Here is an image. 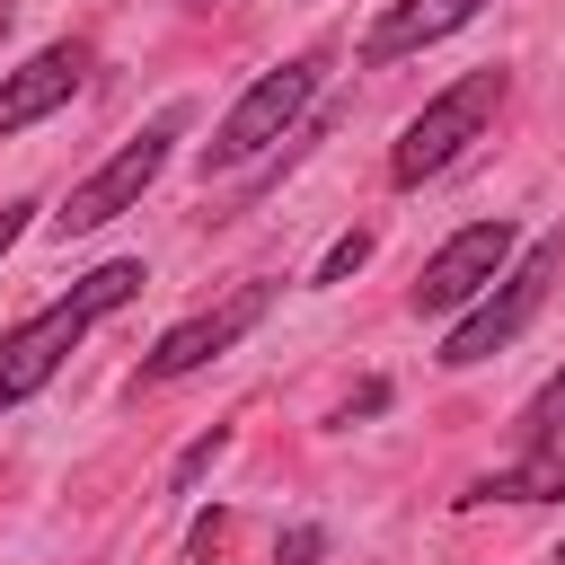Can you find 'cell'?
<instances>
[{
    "instance_id": "6da1fadb",
    "label": "cell",
    "mask_w": 565,
    "mask_h": 565,
    "mask_svg": "<svg viewBox=\"0 0 565 565\" xmlns=\"http://www.w3.org/2000/svg\"><path fill=\"white\" fill-rule=\"evenodd\" d=\"M141 282H150V274H141V256H115V265L79 274L71 291H53L35 318H18V327L0 335V415H9V406H26V397H35L62 362H71V344H79L97 318H115Z\"/></svg>"
},
{
    "instance_id": "7a4b0ae2",
    "label": "cell",
    "mask_w": 565,
    "mask_h": 565,
    "mask_svg": "<svg viewBox=\"0 0 565 565\" xmlns=\"http://www.w3.org/2000/svg\"><path fill=\"white\" fill-rule=\"evenodd\" d=\"M556 265H565V238H530L494 282H486V300H468L459 318H450V335H441V371H477L486 353H503L539 309H547V291H556Z\"/></svg>"
},
{
    "instance_id": "3957f363",
    "label": "cell",
    "mask_w": 565,
    "mask_h": 565,
    "mask_svg": "<svg viewBox=\"0 0 565 565\" xmlns=\"http://www.w3.org/2000/svg\"><path fill=\"white\" fill-rule=\"evenodd\" d=\"M318 79H327V53H291V62L256 71V79L238 88V106L212 124V141H203V177H230V168L265 159V150H274V141H282V132L309 115Z\"/></svg>"
},
{
    "instance_id": "277c9868",
    "label": "cell",
    "mask_w": 565,
    "mask_h": 565,
    "mask_svg": "<svg viewBox=\"0 0 565 565\" xmlns=\"http://www.w3.org/2000/svg\"><path fill=\"white\" fill-rule=\"evenodd\" d=\"M177 132H185V106H159L115 159H97L71 194H62V212H53V238H88V230H106L115 212H132L150 185H159V168H168V150H177Z\"/></svg>"
},
{
    "instance_id": "5b68a950",
    "label": "cell",
    "mask_w": 565,
    "mask_h": 565,
    "mask_svg": "<svg viewBox=\"0 0 565 565\" xmlns=\"http://www.w3.org/2000/svg\"><path fill=\"white\" fill-rule=\"evenodd\" d=\"M503 62H486V71H468V79H450L424 115H406V132H397V150H388V177L397 185H424V177H441L486 124H494V106H503Z\"/></svg>"
},
{
    "instance_id": "8992f818",
    "label": "cell",
    "mask_w": 565,
    "mask_h": 565,
    "mask_svg": "<svg viewBox=\"0 0 565 565\" xmlns=\"http://www.w3.org/2000/svg\"><path fill=\"white\" fill-rule=\"evenodd\" d=\"M512 256H521V230H512L503 212L450 230V238L424 256V274H415V318H459L468 300H486V282H494Z\"/></svg>"
},
{
    "instance_id": "52a82bcc",
    "label": "cell",
    "mask_w": 565,
    "mask_h": 565,
    "mask_svg": "<svg viewBox=\"0 0 565 565\" xmlns=\"http://www.w3.org/2000/svg\"><path fill=\"white\" fill-rule=\"evenodd\" d=\"M274 309V282H238V291H221L212 309H194V318H177L150 353H141V380L159 388V380H185V371H203V362H221L256 318Z\"/></svg>"
},
{
    "instance_id": "ba28073f",
    "label": "cell",
    "mask_w": 565,
    "mask_h": 565,
    "mask_svg": "<svg viewBox=\"0 0 565 565\" xmlns=\"http://www.w3.org/2000/svg\"><path fill=\"white\" fill-rule=\"evenodd\" d=\"M88 88V44L79 35H62V44H44V53H26L9 79H0V141L9 132H26V124H44L53 106H71Z\"/></svg>"
},
{
    "instance_id": "9c48e42d",
    "label": "cell",
    "mask_w": 565,
    "mask_h": 565,
    "mask_svg": "<svg viewBox=\"0 0 565 565\" xmlns=\"http://www.w3.org/2000/svg\"><path fill=\"white\" fill-rule=\"evenodd\" d=\"M477 9H486V0H388V9H380V26L362 35V62H371V71H388V62H406V53L441 44V35H459Z\"/></svg>"
},
{
    "instance_id": "30bf717a",
    "label": "cell",
    "mask_w": 565,
    "mask_h": 565,
    "mask_svg": "<svg viewBox=\"0 0 565 565\" xmlns=\"http://www.w3.org/2000/svg\"><path fill=\"white\" fill-rule=\"evenodd\" d=\"M565 494V433H539L512 468H494V477H477L459 503L477 512V503H556Z\"/></svg>"
},
{
    "instance_id": "8fae6325",
    "label": "cell",
    "mask_w": 565,
    "mask_h": 565,
    "mask_svg": "<svg viewBox=\"0 0 565 565\" xmlns=\"http://www.w3.org/2000/svg\"><path fill=\"white\" fill-rule=\"evenodd\" d=\"M539 433H565V371H556V380L521 406V441H539Z\"/></svg>"
},
{
    "instance_id": "7c38bea8",
    "label": "cell",
    "mask_w": 565,
    "mask_h": 565,
    "mask_svg": "<svg viewBox=\"0 0 565 565\" xmlns=\"http://www.w3.org/2000/svg\"><path fill=\"white\" fill-rule=\"evenodd\" d=\"M362 256H371V230H344V238H335V247L318 256V274H309V282H344V274H353Z\"/></svg>"
},
{
    "instance_id": "4fadbf2b",
    "label": "cell",
    "mask_w": 565,
    "mask_h": 565,
    "mask_svg": "<svg viewBox=\"0 0 565 565\" xmlns=\"http://www.w3.org/2000/svg\"><path fill=\"white\" fill-rule=\"evenodd\" d=\"M221 450H230V433H221V424H212V433H203V441H185V459H177V468H168V486H177V494H185V486H194V477H203V468H212V459H221Z\"/></svg>"
},
{
    "instance_id": "5bb4252c",
    "label": "cell",
    "mask_w": 565,
    "mask_h": 565,
    "mask_svg": "<svg viewBox=\"0 0 565 565\" xmlns=\"http://www.w3.org/2000/svg\"><path fill=\"white\" fill-rule=\"evenodd\" d=\"M318 556H327V530H318V521H300V530L274 539V565H318Z\"/></svg>"
},
{
    "instance_id": "9a60e30c",
    "label": "cell",
    "mask_w": 565,
    "mask_h": 565,
    "mask_svg": "<svg viewBox=\"0 0 565 565\" xmlns=\"http://www.w3.org/2000/svg\"><path fill=\"white\" fill-rule=\"evenodd\" d=\"M26 221H35V203H26V194H18V203H0V256L26 238Z\"/></svg>"
},
{
    "instance_id": "2e32d148",
    "label": "cell",
    "mask_w": 565,
    "mask_h": 565,
    "mask_svg": "<svg viewBox=\"0 0 565 565\" xmlns=\"http://www.w3.org/2000/svg\"><path fill=\"white\" fill-rule=\"evenodd\" d=\"M0 44H9V0H0Z\"/></svg>"
},
{
    "instance_id": "e0dca14e",
    "label": "cell",
    "mask_w": 565,
    "mask_h": 565,
    "mask_svg": "<svg viewBox=\"0 0 565 565\" xmlns=\"http://www.w3.org/2000/svg\"><path fill=\"white\" fill-rule=\"evenodd\" d=\"M168 9H203V0H168Z\"/></svg>"
},
{
    "instance_id": "ac0fdd59",
    "label": "cell",
    "mask_w": 565,
    "mask_h": 565,
    "mask_svg": "<svg viewBox=\"0 0 565 565\" xmlns=\"http://www.w3.org/2000/svg\"><path fill=\"white\" fill-rule=\"evenodd\" d=\"M547 565H565V547H556V556H547Z\"/></svg>"
}]
</instances>
